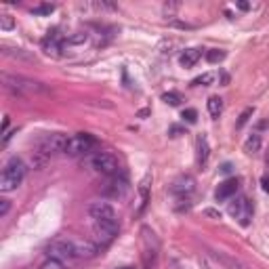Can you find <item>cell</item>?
Wrapping results in <instances>:
<instances>
[{
  "label": "cell",
  "mask_w": 269,
  "mask_h": 269,
  "mask_svg": "<svg viewBox=\"0 0 269 269\" xmlns=\"http://www.w3.org/2000/svg\"><path fill=\"white\" fill-rule=\"evenodd\" d=\"M26 173H28V168H26V162L21 158H11L9 162L5 164L3 168V173H0V191H15L21 183H24L26 179Z\"/></svg>",
  "instance_id": "6da1fadb"
},
{
  "label": "cell",
  "mask_w": 269,
  "mask_h": 269,
  "mask_svg": "<svg viewBox=\"0 0 269 269\" xmlns=\"http://www.w3.org/2000/svg\"><path fill=\"white\" fill-rule=\"evenodd\" d=\"M3 84L5 89L11 91L17 97H32L38 93H47V87L38 80H32L26 76H11V74H3Z\"/></svg>",
  "instance_id": "7a4b0ae2"
},
{
  "label": "cell",
  "mask_w": 269,
  "mask_h": 269,
  "mask_svg": "<svg viewBox=\"0 0 269 269\" xmlns=\"http://www.w3.org/2000/svg\"><path fill=\"white\" fill-rule=\"evenodd\" d=\"M87 162L95 173L105 175V177H116L120 173V162H118V158L110 152H97V154L89 156Z\"/></svg>",
  "instance_id": "3957f363"
},
{
  "label": "cell",
  "mask_w": 269,
  "mask_h": 269,
  "mask_svg": "<svg viewBox=\"0 0 269 269\" xmlns=\"http://www.w3.org/2000/svg\"><path fill=\"white\" fill-rule=\"evenodd\" d=\"M66 145H68V137H66V135H61V133H53V135L42 137L40 141H38L36 154H38L42 160H47V158L55 156V154L66 152Z\"/></svg>",
  "instance_id": "277c9868"
},
{
  "label": "cell",
  "mask_w": 269,
  "mask_h": 269,
  "mask_svg": "<svg viewBox=\"0 0 269 269\" xmlns=\"http://www.w3.org/2000/svg\"><path fill=\"white\" fill-rule=\"evenodd\" d=\"M141 248H143V265L147 269H152L158 261V250H160V242L156 238V233L149 229V227H143L141 229Z\"/></svg>",
  "instance_id": "5b68a950"
},
{
  "label": "cell",
  "mask_w": 269,
  "mask_h": 269,
  "mask_svg": "<svg viewBox=\"0 0 269 269\" xmlns=\"http://www.w3.org/2000/svg\"><path fill=\"white\" fill-rule=\"evenodd\" d=\"M97 145V139L89 133H78V135H74L68 139V145H66V152L63 154H68L72 158H76V156H84V154H89L91 149Z\"/></svg>",
  "instance_id": "8992f818"
},
{
  "label": "cell",
  "mask_w": 269,
  "mask_h": 269,
  "mask_svg": "<svg viewBox=\"0 0 269 269\" xmlns=\"http://www.w3.org/2000/svg\"><path fill=\"white\" fill-rule=\"evenodd\" d=\"M229 214L233 219H238L242 227H248L250 221H252V204L248 202V198L238 196L235 202L229 204Z\"/></svg>",
  "instance_id": "52a82bcc"
},
{
  "label": "cell",
  "mask_w": 269,
  "mask_h": 269,
  "mask_svg": "<svg viewBox=\"0 0 269 269\" xmlns=\"http://www.w3.org/2000/svg\"><path fill=\"white\" fill-rule=\"evenodd\" d=\"M89 214L95 223H118L116 210L112 204H107V202H93L89 206Z\"/></svg>",
  "instance_id": "ba28073f"
},
{
  "label": "cell",
  "mask_w": 269,
  "mask_h": 269,
  "mask_svg": "<svg viewBox=\"0 0 269 269\" xmlns=\"http://www.w3.org/2000/svg\"><path fill=\"white\" fill-rule=\"evenodd\" d=\"M63 45H66V38L59 34V30H51L45 36V40H42V51H45L49 57H61Z\"/></svg>",
  "instance_id": "9c48e42d"
},
{
  "label": "cell",
  "mask_w": 269,
  "mask_h": 269,
  "mask_svg": "<svg viewBox=\"0 0 269 269\" xmlns=\"http://www.w3.org/2000/svg\"><path fill=\"white\" fill-rule=\"evenodd\" d=\"M193 189H196V181H193L189 175H183V177H179L173 185H170V193L173 196H177V198H181V200H187V196L189 193H193Z\"/></svg>",
  "instance_id": "30bf717a"
},
{
  "label": "cell",
  "mask_w": 269,
  "mask_h": 269,
  "mask_svg": "<svg viewBox=\"0 0 269 269\" xmlns=\"http://www.w3.org/2000/svg\"><path fill=\"white\" fill-rule=\"evenodd\" d=\"M238 189H240L238 179H227V181L219 183L217 191H214V198H217V202H227L238 193Z\"/></svg>",
  "instance_id": "8fae6325"
},
{
  "label": "cell",
  "mask_w": 269,
  "mask_h": 269,
  "mask_svg": "<svg viewBox=\"0 0 269 269\" xmlns=\"http://www.w3.org/2000/svg\"><path fill=\"white\" fill-rule=\"evenodd\" d=\"M126 193H128L126 177H114L105 187V196H110V198H124Z\"/></svg>",
  "instance_id": "7c38bea8"
},
{
  "label": "cell",
  "mask_w": 269,
  "mask_h": 269,
  "mask_svg": "<svg viewBox=\"0 0 269 269\" xmlns=\"http://www.w3.org/2000/svg\"><path fill=\"white\" fill-rule=\"evenodd\" d=\"M149 183H152V175H145L143 181L139 183V206H137V214H141L149 202Z\"/></svg>",
  "instance_id": "4fadbf2b"
},
{
  "label": "cell",
  "mask_w": 269,
  "mask_h": 269,
  "mask_svg": "<svg viewBox=\"0 0 269 269\" xmlns=\"http://www.w3.org/2000/svg\"><path fill=\"white\" fill-rule=\"evenodd\" d=\"M210 256L217 263H221V265H225V267H231V269H250L246 263H242V261H238V259H231V256H227V254H223V252H214V250H210Z\"/></svg>",
  "instance_id": "5bb4252c"
},
{
  "label": "cell",
  "mask_w": 269,
  "mask_h": 269,
  "mask_svg": "<svg viewBox=\"0 0 269 269\" xmlns=\"http://www.w3.org/2000/svg\"><path fill=\"white\" fill-rule=\"evenodd\" d=\"M200 57H202V51L200 49H185V51L181 53L179 63H181L183 68H193L200 61Z\"/></svg>",
  "instance_id": "9a60e30c"
},
{
  "label": "cell",
  "mask_w": 269,
  "mask_h": 269,
  "mask_svg": "<svg viewBox=\"0 0 269 269\" xmlns=\"http://www.w3.org/2000/svg\"><path fill=\"white\" fill-rule=\"evenodd\" d=\"M261 147H263V139H261L259 133H252V135L244 141V152L250 154V156H252V154H259Z\"/></svg>",
  "instance_id": "2e32d148"
},
{
  "label": "cell",
  "mask_w": 269,
  "mask_h": 269,
  "mask_svg": "<svg viewBox=\"0 0 269 269\" xmlns=\"http://www.w3.org/2000/svg\"><path fill=\"white\" fill-rule=\"evenodd\" d=\"M196 149H198V164H206L208 160V154H210V147H208V139L206 135H200L198 141H196Z\"/></svg>",
  "instance_id": "e0dca14e"
},
{
  "label": "cell",
  "mask_w": 269,
  "mask_h": 269,
  "mask_svg": "<svg viewBox=\"0 0 269 269\" xmlns=\"http://www.w3.org/2000/svg\"><path fill=\"white\" fill-rule=\"evenodd\" d=\"M206 107H208V114L214 118V120H217V118L221 116V112H223V99L221 97H210V99L206 101Z\"/></svg>",
  "instance_id": "ac0fdd59"
},
{
  "label": "cell",
  "mask_w": 269,
  "mask_h": 269,
  "mask_svg": "<svg viewBox=\"0 0 269 269\" xmlns=\"http://www.w3.org/2000/svg\"><path fill=\"white\" fill-rule=\"evenodd\" d=\"M214 74H210V72H206V74H202V76H198V78H193L191 80V87H210V84L214 82Z\"/></svg>",
  "instance_id": "d6986e66"
},
{
  "label": "cell",
  "mask_w": 269,
  "mask_h": 269,
  "mask_svg": "<svg viewBox=\"0 0 269 269\" xmlns=\"http://www.w3.org/2000/svg\"><path fill=\"white\" fill-rule=\"evenodd\" d=\"M225 55H227V53L221 51V49H208L206 51V61L208 63H221L225 59Z\"/></svg>",
  "instance_id": "ffe728a7"
},
{
  "label": "cell",
  "mask_w": 269,
  "mask_h": 269,
  "mask_svg": "<svg viewBox=\"0 0 269 269\" xmlns=\"http://www.w3.org/2000/svg\"><path fill=\"white\" fill-rule=\"evenodd\" d=\"M3 53L7 57H19V59H34L30 55V53H26V51H21V49H9V47H3Z\"/></svg>",
  "instance_id": "44dd1931"
},
{
  "label": "cell",
  "mask_w": 269,
  "mask_h": 269,
  "mask_svg": "<svg viewBox=\"0 0 269 269\" xmlns=\"http://www.w3.org/2000/svg\"><path fill=\"white\" fill-rule=\"evenodd\" d=\"M53 11H55V7L53 5H38L32 9V15H38V17H45V15H51Z\"/></svg>",
  "instance_id": "7402d4cb"
},
{
  "label": "cell",
  "mask_w": 269,
  "mask_h": 269,
  "mask_svg": "<svg viewBox=\"0 0 269 269\" xmlns=\"http://www.w3.org/2000/svg\"><path fill=\"white\" fill-rule=\"evenodd\" d=\"M162 101L168 103V105H179L183 99H181V95H179V93L170 91V93H164V95H162Z\"/></svg>",
  "instance_id": "603a6c76"
},
{
  "label": "cell",
  "mask_w": 269,
  "mask_h": 269,
  "mask_svg": "<svg viewBox=\"0 0 269 269\" xmlns=\"http://www.w3.org/2000/svg\"><path fill=\"white\" fill-rule=\"evenodd\" d=\"M254 114V107H246V110L240 114V118H238V122H235V126H238V128H242L246 122H248L250 120V116Z\"/></svg>",
  "instance_id": "cb8c5ba5"
},
{
  "label": "cell",
  "mask_w": 269,
  "mask_h": 269,
  "mask_svg": "<svg viewBox=\"0 0 269 269\" xmlns=\"http://www.w3.org/2000/svg\"><path fill=\"white\" fill-rule=\"evenodd\" d=\"M13 28H15L13 17H11V15H0V30L9 32V30H13Z\"/></svg>",
  "instance_id": "d4e9b609"
},
{
  "label": "cell",
  "mask_w": 269,
  "mask_h": 269,
  "mask_svg": "<svg viewBox=\"0 0 269 269\" xmlns=\"http://www.w3.org/2000/svg\"><path fill=\"white\" fill-rule=\"evenodd\" d=\"M40 269H66V267H63V263H61L59 259H53V256H51L49 261L42 263V267H40Z\"/></svg>",
  "instance_id": "484cf974"
},
{
  "label": "cell",
  "mask_w": 269,
  "mask_h": 269,
  "mask_svg": "<svg viewBox=\"0 0 269 269\" xmlns=\"http://www.w3.org/2000/svg\"><path fill=\"white\" fill-rule=\"evenodd\" d=\"M89 40V34H74L70 38H66L68 45H82V42H87Z\"/></svg>",
  "instance_id": "4316f807"
},
{
  "label": "cell",
  "mask_w": 269,
  "mask_h": 269,
  "mask_svg": "<svg viewBox=\"0 0 269 269\" xmlns=\"http://www.w3.org/2000/svg\"><path fill=\"white\" fill-rule=\"evenodd\" d=\"M198 261H200V267H202V269H223V267H219L217 263H212L208 256H200Z\"/></svg>",
  "instance_id": "83f0119b"
},
{
  "label": "cell",
  "mask_w": 269,
  "mask_h": 269,
  "mask_svg": "<svg viewBox=\"0 0 269 269\" xmlns=\"http://www.w3.org/2000/svg\"><path fill=\"white\" fill-rule=\"evenodd\" d=\"M183 118H185L187 122H191V124H193V122L198 120V112H196V110H191V107H189V110L183 112Z\"/></svg>",
  "instance_id": "f1b7e54d"
},
{
  "label": "cell",
  "mask_w": 269,
  "mask_h": 269,
  "mask_svg": "<svg viewBox=\"0 0 269 269\" xmlns=\"http://www.w3.org/2000/svg\"><path fill=\"white\" fill-rule=\"evenodd\" d=\"M204 217H210V219H221L223 214L217 208H204Z\"/></svg>",
  "instance_id": "f546056e"
},
{
  "label": "cell",
  "mask_w": 269,
  "mask_h": 269,
  "mask_svg": "<svg viewBox=\"0 0 269 269\" xmlns=\"http://www.w3.org/2000/svg\"><path fill=\"white\" fill-rule=\"evenodd\" d=\"M9 208H11L9 200H0V217H5V214L9 212Z\"/></svg>",
  "instance_id": "4dcf8cb0"
},
{
  "label": "cell",
  "mask_w": 269,
  "mask_h": 269,
  "mask_svg": "<svg viewBox=\"0 0 269 269\" xmlns=\"http://www.w3.org/2000/svg\"><path fill=\"white\" fill-rule=\"evenodd\" d=\"M168 133H170V137H179V135L183 133V128H181V126H177V124H173V126L168 128Z\"/></svg>",
  "instance_id": "1f68e13d"
},
{
  "label": "cell",
  "mask_w": 269,
  "mask_h": 269,
  "mask_svg": "<svg viewBox=\"0 0 269 269\" xmlns=\"http://www.w3.org/2000/svg\"><path fill=\"white\" fill-rule=\"evenodd\" d=\"M231 170H233V166H231L229 162H225V164L221 166V173H223V175H229V173H231Z\"/></svg>",
  "instance_id": "d6a6232c"
},
{
  "label": "cell",
  "mask_w": 269,
  "mask_h": 269,
  "mask_svg": "<svg viewBox=\"0 0 269 269\" xmlns=\"http://www.w3.org/2000/svg\"><path fill=\"white\" fill-rule=\"evenodd\" d=\"M261 187H263V191H267V193H269V179H267V177H263V179H261Z\"/></svg>",
  "instance_id": "836d02e7"
},
{
  "label": "cell",
  "mask_w": 269,
  "mask_h": 269,
  "mask_svg": "<svg viewBox=\"0 0 269 269\" xmlns=\"http://www.w3.org/2000/svg\"><path fill=\"white\" fill-rule=\"evenodd\" d=\"M238 9H240V11H248L250 5H248V3H238Z\"/></svg>",
  "instance_id": "e575fe53"
},
{
  "label": "cell",
  "mask_w": 269,
  "mask_h": 269,
  "mask_svg": "<svg viewBox=\"0 0 269 269\" xmlns=\"http://www.w3.org/2000/svg\"><path fill=\"white\" fill-rule=\"evenodd\" d=\"M120 269H135V267H120Z\"/></svg>",
  "instance_id": "d590c367"
}]
</instances>
